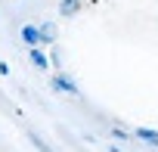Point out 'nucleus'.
Returning a JSON list of instances; mask_svg holds the SVG:
<instances>
[{"instance_id":"nucleus-1","label":"nucleus","mask_w":158,"mask_h":152,"mask_svg":"<svg viewBox=\"0 0 158 152\" xmlns=\"http://www.w3.org/2000/svg\"><path fill=\"white\" fill-rule=\"evenodd\" d=\"M50 87H53L56 93H68V96H74V93H77V84L68 78L65 71H56V74H53V78H50Z\"/></svg>"},{"instance_id":"nucleus-2","label":"nucleus","mask_w":158,"mask_h":152,"mask_svg":"<svg viewBox=\"0 0 158 152\" xmlns=\"http://www.w3.org/2000/svg\"><path fill=\"white\" fill-rule=\"evenodd\" d=\"M22 40H25L28 47H47V44H50L47 34H44L37 25H25V28H22Z\"/></svg>"},{"instance_id":"nucleus-3","label":"nucleus","mask_w":158,"mask_h":152,"mask_svg":"<svg viewBox=\"0 0 158 152\" xmlns=\"http://www.w3.org/2000/svg\"><path fill=\"white\" fill-rule=\"evenodd\" d=\"M133 137H136V140H146L149 146H158V130H149V127H136V130H133Z\"/></svg>"},{"instance_id":"nucleus-4","label":"nucleus","mask_w":158,"mask_h":152,"mask_svg":"<svg viewBox=\"0 0 158 152\" xmlns=\"http://www.w3.org/2000/svg\"><path fill=\"white\" fill-rule=\"evenodd\" d=\"M28 59H31L37 68H50V59L40 53V47H31V50H28Z\"/></svg>"},{"instance_id":"nucleus-5","label":"nucleus","mask_w":158,"mask_h":152,"mask_svg":"<svg viewBox=\"0 0 158 152\" xmlns=\"http://www.w3.org/2000/svg\"><path fill=\"white\" fill-rule=\"evenodd\" d=\"M74 10H77V0H62V3H59V13L62 16H71Z\"/></svg>"}]
</instances>
